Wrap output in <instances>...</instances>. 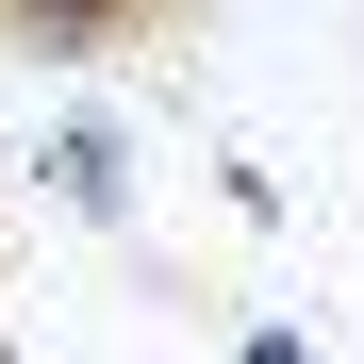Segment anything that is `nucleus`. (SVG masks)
<instances>
[{"label": "nucleus", "mask_w": 364, "mask_h": 364, "mask_svg": "<svg viewBox=\"0 0 364 364\" xmlns=\"http://www.w3.org/2000/svg\"><path fill=\"white\" fill-rule=\"evenodd\" d=\"M182 17H215V0H182Z\"/></svg>", "instance_id": "nucleus-3"}, {"label": "nucleus", "mask_w": 364, "mask_h": 364, "mask_svg": "<svg viewBox=\"0 0 364 364\" xmlns=\"http://www.w3.org/2000/svg\"><path fill=\"white\" fill-rule=\"evenodd\" d=\"M182 33V0H0V67H149Z\"/></svg>", "instance_id": "nucleus-1"}, {"label": "nucleus", "mask_w": 364, "mask_h": 364, "mask_svg": "<svg viewBox=\"0 0 364 364\" xmlns=\"http://www.w3.org/2000/svg\"><path fill=\"white\" fill-rule=\"evenodd\" d=\"M50 182H67V215H133V149H116L100 116H83V133H50Z\"/></svg>", "instance_id": "nucleus-2"}]
</instances>
